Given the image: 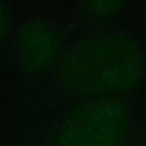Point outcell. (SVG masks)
<instances>
[{
    "instance_id": "obj_1",
    "label": "cell",
    "mask_w": 146,
    "mask_h": 146,
    "mask_svg": "<svg viewBox=\"0 0 146 146\" xmlns=\"http://www.w3.org/2000/svg\"><path fill=\"white\" fill-rule=\"evenodd\" d=\"M59 78L65 91L75 97L116 96L139 84L144 61L137 43L114 31L91 33L61 58Z\"/></svg>"
},
{
    "instance_id": "obj_2",
    "label": "cell",
    "mask_w": 146,
    "mask_h": 146,
    "mask_svg": "<svg viewBox=\"0 0 146 146\" xmlns=\"http://www.w3.org/2000/svg\"><path fill=\"white\" fill-rule=\"evenodd\" d=\"M130 121L125 99L95 97L70 112L56 128L52 146H128Z\"/></svg>"
},
{
    "instance_id": "obj_3",
    "label": "cell",
    "mask_w": 146,
    "mask_h": 146,
    "mask_svg": "<svg viewBox=\"0 0 146 146\" xmlns=\"http://www.w3.org/2000/svg\"><path fill=\"white\" fill-rule=\"evenodd\" d=\"M62 42L53 23L35 19L22 24L14 37V46L24 69L31 74L46 70L55 62Z\"/></svg>"
},
{
    "instance_id": "obj_4",
    "label": "cell",
    "mask_w": 146,
    "mask_h": 146,
    "mask_svg": "<svg viewBox=\"0 0 146 146\" xmlns=\"http://www.w3.org/2000/svg\"><path fill=\"white\" fill-rule=\"evenodd\" d=\"M128 0H79L82 13L94 21H106L117 14Z\"/></svg>"
},
{
    "instance_id": "obj_5",
    "label": "cell",
    "mask_w": 146,
    "mask_h": 146,
    "mask_svg": "<svg viewBox=\"0 0 146 146\" xmlns=\"http://www.w3.org/2000/svg\"><path fill=\"white\" fill-rule=\"evenodd\" d=\"M11 23L9 8L3 0H0V50L3 48L10 36Z\"/></svg>"
}]
</instances>
